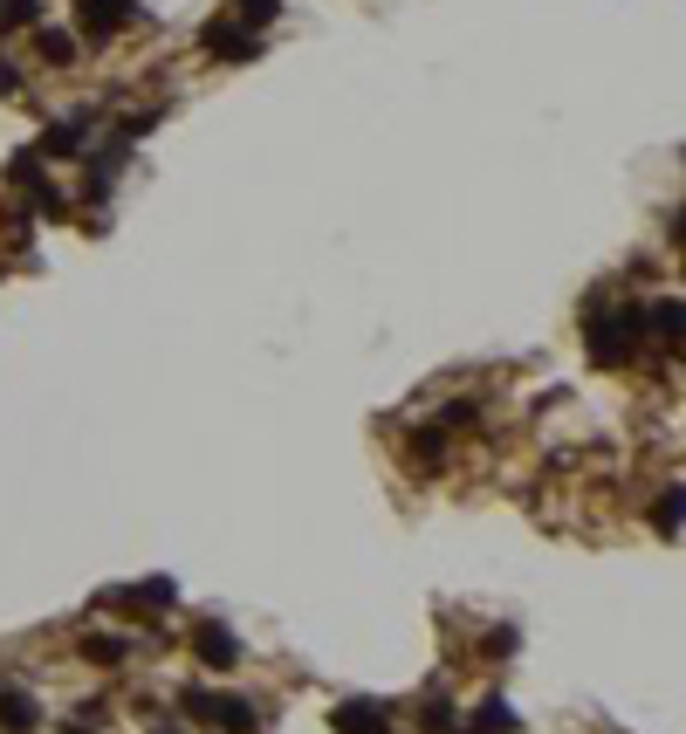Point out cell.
<instances>
[{"instance_id": "obj_1", "label": "cell", "mask_w": 686, "mask_h": 734, "mask_svg": "<svg viewBox=\"0 0 686 734\" xmlns=\"http://www.w3.org/2000/svg\"><path fill=\"white\" fill-rule=\"evenodd\" d=\"M632 344H638V316H632V309H604V316L590 323V357H597V364H625Z\"/></svg>"}, {"instance_id": "obj_2", "label": "cell", "mask_w": 686, "mask_h": 734, "mask_svg": "<svg viewBox=\"0 0 686 734\" xmlns=\"http://www.w3.org/2000/svg\"><path fill=\"white\" fill-rule=\"evenodd\" d=\"M186 707L199 714V721H213V727H227V734H255V707L248 701H233V693H186Z\"/></svg>"}, {"instance_id": "obj_3", "label": "cell", "mask_w": 686, "mask_h": 734, "mask_svg": "<svg viewBox=\"0 0 686 734\" xmlns=\"http://www.w3.org/2000/svg\"><path fill=\"white\" fill-rule=\"evenodd\" d=\"M213 56H227V62H255L261 56V34L255 28H240V21H207V34H199Z\"/></svg>"}, {"instance_id": "obj_4", "label": "cell", "mask_w": 686, "mask_h": 734, "mask_svg": "<svg viewBox=\"0 0 686 734\" xmlns=\"http://www.w3.org/2000/svg\"><path fill=\"white\" fill-rule=\"evenodd\" d=\"M76 14H83V28H90V34H117V28H125L138 8H131V0H76Z\"/></svg>"}, {"instance_id": "obj_5", "label": "cell", "mask_w": 686, "mask_h": 734, "mask_svg": "<svg viewBox=\"0 0 686 734\" xmlns=\"http://www.w3.org/2000/svg\"><path fill=\"white\" fill-rule=\"evenodd\" d=\"M192 645H199V659H207L213 673L240 666V645H233V632H227V625H199V638H192Z\"/></svg>"}, {"instance_id": "obj_6", "label": "cell", "mask_w": 686, "mask_h": 734, "mask_svg": "<svg viewBox=\"0 0 686 734\" xmlns=\"http://www.w3.org/2000/svg\"><path fill=\"white\" fill-rule=\"evenodd\" d=\"M330 727H337V734H391L385 707H371V701H350V707H337V714H330Z\"/></svg>"}, {"instance_id": "obj_7", "label": "cell", "mask_w": 686, "mask_h": 734, "mask_svg": "<svg viewBox=\"0 0 686 734\" xmlns=\"http://www.w3.org/2000/svg\"><path fill=\"white\" fill-rule=\"evenodd\" d=\"M0 727H8V734H28V727H34V701H21V693H0Z\"/></svg>"}, {"instance_id": "obj_8", "label": "cell", "mask_w": 686, "mask_h": 734, "mask_svg": "<svg viewBox=\"0 0 686 734\" xmlns=\"http://www.w3.org/2000/svg\"><path fill=\"white\" fill-rule=\"evenodd\" d=\"M42 56H49L56 69H69V62H76V34H62V28H42Z\"/></svg>"}, {"instance_id": "obj_9", "label": "cell", "mask_w": 686, "mask_h": 734, "mask_svg": "<svg viewBox=\"0 0 686 734\" xmlns=\"http://www.w3.org/2000/svg\"><path fill=\"white\" fill-rule=\"evenodd\" d=\"M34 14H42L34 0H0V28H28Z\"/></svg>"}, {"instance_id": "obj_10", "label": "cell", "mask_w": 686, "mask_h": 734, "mask_svg": "<svg viewBox=\"0 0 686 734\" xmlns=\"http://www.w3.org/2000/svg\"><path fill=\"white\" fill-rule=\"evenodd\" d=\"M90 659L97 666H117V659H125V638H90Z\"/></svg>"}, {"instance_id": "obj_11", "label": "cell", "mask_w": 686, "mask_h": 734, "mask_svg": "<svg viewBox=\"0 0 686 734\" xmlns=\"http://www.w3.org/2000/svg\"><path fill=\"white\" fill-rule=\"evenodd\" d=\"M240 14H248V28H261V21L281 14V0H240Z\"/></svg>"}, {"instance_id": "obj_12", "label": "cell", "mask_w": 686, "mask_h": 734, "mask_svg": "<svg viewBox=\"0 0 686 734\" xmlns=\"http://www.w3.org/2000/svg\"><path fill=\"white\" fill-rule=\"evenodd\" d=\"M653 522H659V528H666V536H673V528H679V495H666V502L653 508Z\"/></svg>"}]
</instances>
